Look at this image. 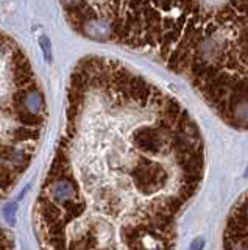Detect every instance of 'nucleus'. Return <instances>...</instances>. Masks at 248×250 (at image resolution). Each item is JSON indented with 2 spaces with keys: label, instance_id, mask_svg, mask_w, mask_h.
<instances>
[{
  "label": "nucleus",
  "instance_id": "nucleus-4",
  "mask_svg": "<svg viewBox=\"0 0 248 250\" xmlns=\"http://www.w3.org/2000/svg\"><path fill=\"white\" fill-rule=\"evenodd\" d=\"M223 250H248V192L228 216L223 230Z\"/></svg>",
  "mask_w": 248,
  "mask_h": 250
},
{
  "label": "nucleus",
  "instance_id": "nucleus-2",
  "mask_svg": "<svg viewBox=\"0 0 248 250\" xmlns=\"http://www.w3.org/2000/svg\"><path fill=\"white\" fill-rule=\"evenodd\" d=\"M84 38L152 55L220 119L248 130V2L63 3Z\"/></svg>",
  "mask_w": 248,
  "mask_h": 250
},
{
  "label": "nucleus",
  "instance_id": "nucleus-5",
  "mask_svg": "<svg viewBox=\"0 0 248 250\" xmlns=\"http://www.w3.org/2000/svg\"><path fill=\"white\" fill-rule=\"evenodd\" d=\"M8 250H16V249H8Z\"/></svg>",
  "mask_w": 248,
  "mask_h": 250
},
{
  "label": "nucleus",
  "instance_id": "nucleus-3",
  "mask_svg": "<svg viewBox=\"0 0 248 250\" xmlns=\"http://www.w3.org/2000/svg\"><path fill=\"white\" fill-rule=\"evenodd\" d=\"M49 119L47 99L25 49L0 31V200L36 158Z\"/></svg>",
  "mask_w": 248,
  "mask_h": 250
},
{
  "label": "nucleus",
  "instance_id": "nucleus-1",
  "mask_svg": "<svg viewBox=\"0 0 248 250\" xmlns=\"http://www.w3.org/2000/svg\"><path fill=\"white\" fill-rule=\"evenodd\" d=\"M206 169L197 121L115 58L69 75L64 122L33 207L41 250H175Z\"/></svg>",
  "mask_w": 248,
  "mask_h": 250
}]
</instances>
